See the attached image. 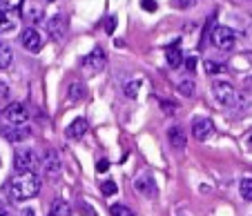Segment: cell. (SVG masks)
<instances>
[{"label":"cell","instance_id":"f1b7e54d","mask_svg":"<svg viewBox=\"0 0 252 216\" xmlns=\"http://www.w3.org/2000/svg\"><path fill=\"white\" fill-rule=\"evenodd\" d=\"M105 29H107V34H112V31L116 29V18L114 16H110V18L105 20Z\"/></svg>","mask_w":252,"mask_h":216},{"label":"cell","instance_id":"7c38bea8","mask_svg":"<svg viewBox=\"0 0 252 216\" xmlns=\"http://www.w3.org/2000/svg\"><path fill=\"white\" fill-rule=\"evenodd\" d=\"M23 45L25 49H29V52H38L40 47H43V36L38 34V29L33 27H27L23 31Z\"/></svg>","mask_w":252,"mask_h":216},{"label":"cell","instance_id":"3957f363","mask_svg":"<svg viewBox=\"0 0 252 216\" xmlns=\"http://www.w3.org/2000/svg\"><path fill=\"white\" fill-rule=\"evenodd\" d=\"M212 96L217 98L223 107H232V105L239 103V91L234 89L230 82H223V81H219V82H214L212 85Z\"/></svg>","mask_w":252,"mask_h":216},{"label":"cell","instance_id":"8992f818","mask_svg":"<svg viewBox=\"0 0 252 216\" xmlns=\"http://www.w3.org/2000/svg\"><path fill=\"white\" fill-rule=\"evenodd\" d=\"M33 165H36V154H33V149L29 147H23L16 152L14 156V167L18 174H25V172H32Z\"/></svg>","mask_w":252,"mask_h":216},{"label":"cell","instance_id":"d6986e66","mask_svg":"<svg viewBox=\"0 0 252 216\" xmlns=\"http://www.w3.org/2000/svg\"><path fill=\"white\" fill-rule=\"evenodd\" d=\"M239 192H241L243 201H252V178H243L239 185Z\"/></svg>","mask_w":252,"mask_h":216},{"label":"cell","instance_id":"52a82bcc","mask_svg":"<svg viewBox=\"0 0 252 216\" xmlns=\"http://www.w3.org/2000/svg\"><path fill=\"white\" fill-rule=\"evenodd\" d=\"M18 25V16L7 2H0V34H7Z\"/></svg>","mask_w":252,"mask_h":216},{"label":"cell","instance_id":"f546056e","mask_svg":"<svg viewBox=\"0 0 252 216\" xmlns=\"http://www.w3.org/2000/svg\"><path fill=\"white\" fill-rule=\"evenodd\" d=\"M141 7L148 11H157V2L154 0H141Z\"/></svg>","mask_w":252,"mask_h":216},{"label":"cell","instance_id":"d4e9b609","mask_svg":"<svg viewBox=\"0 0 252 216\" xmlns=\"http://www.w3.org/2000/svg\"><path fill=\"white\" fill-rule=\"evenodd\" d=\"M138 87H141V81H132V82H127V85H125V96L136 98Z\"/></svg>","mask_w":252,"mask_h":216},{"label":"cell","instance_id":"4fadbf2b","mask_svg":"<svg viewBox=\"0 0 252 216\" xmlns=\"http://www.w3.org/2000/svg\"><path fill=\"white\" fill-rule=\"evenodd\" d=\"M47 29H49V34H52V38L63 40L65 38V34H67V18L63 14L54 16V18L47 23Z\"/></svg>","mask_w":252,"mask_h":216},{"label":"cell","instance_id":"603a6c76","mask_svg":"<svg viewBox=\"0 0 252 216\" xmlns=\"http://www.w3.org/2000/svg\"><path fill=\"white\" fill-rule=\"evenodd\" d=\"M179 94H183V96H194V82L192 81H181L179 82Z\"/></svg>","mask_w":252,"mask_h":216},{"label":"cell","instance_id":"83f0119b","mask_svg":"<svg viewBox=\"0 0 252 216\" xmlns=\"http://www.w3.org/2000/svg\"><path fill=\"white\" fill-rule=\"evenodd\" d=\"M194 5H196V0H176V7H181V9H190Z\"/></svg>","mask_w":252,"mask_h":216},{"label":"cell","instance_id":"cb8c5ba5","mask_svg":"<svg viewBox=\"0 0 252 216\" xmlns=\"http://www.w3.org/2000/svg\"><path fill=\"white\" fill-rule=\"evenodd\" d=\"M116 189H119V188H116L114 181H103V183H100V192H103L105 196H114Z\"/></svg>","mask_w":252,"mask_h":216},{"label":"cell","instance_id":"ac0fdd59","mask_svg":"<svg viewBox=\"0 0 252 216\" xmlns=\"http://www.w3.org/2000/svg\"><path fill=\"white\" fill-rule=\"evenodd\" d=\"M165 58H167V65H170V67H179V65H181V52H179V47L167 49Z\"/></svg>","mask_w":252,"mask_h":216},{"label":"cell","instance_id":"e575fe53","mask_svg":"<svg viewBox=\"0 0 252 216\" xmlns=\"http://www.w3.org/2000/svg\"><path fill=\"white\" fill-rule=\"evenodd\" d=\"M250 143H252V134H250Z\"/></svg>","mask_w":252,"mask_h":216},{"label":"cell","instance_id":"ba28073f","mask_svg":"<svg viewBox=\"0 0 252 216\" xmlns=\"http://www.w3.org/2000/svg\"><path fill=\"white\" fill-rule=\"evenodd\" d=\"M20 16L29 23H40L43 20V7L36 0H23L20 2Z\"/></svg>","mask_w":252,"mask_h":216},{"label":"cell","instance_id":"7a4b0ae2","mask_svg":"<svg viewBox=\"0 0 252 216\" xmlns=\"http://www.w3.org/2000/svg\"><path fill=\"white\" fill-rule=\"evenodd\" d=\"M210 40H212L214 47H219V49H223V52H228V49L234 47L237 36H234V31L230 27H225V25H217V27L210 29Z\"/></svg>","mask_w":252,"mask_h":216},{"label":"cell","instance_id":"2e32d148","mask_svg":"<svg viewBox=\"0 0 252 216\" xmlns=\"http://www.w3.org/2000/svg\"><path fill=\"white\" fill-rule=\"evenodd\" d=\"M167 140H170V145L174 149H183L186 147V132H183L179 125L170 127V132H167Z\"/></svg>","mask_w":252,"mask_h":216},{"label":"cell","instance_id":"e0dca14e","mask_svg":"<svg viewBox=\"0 0 252 216\" xmlns=\"http://www.w3.org/2000/svg\"><path fill=\"white\" fill-rule=\"evenodd\" d=\"M14 60V52L7 43H0V69H7Z\"/></svg>","mask_w":252,"mask_h":216},{"label":"cell","instance_id":"7402d4cb","mask_svg":"<svg viewBox=\"0 0 252 216\" xmlns=\"http://www.w3.org/2000/svg\"><path fill=\"white\" fill-rule=\"evenodd\" d=\"M205 72L210 74V76H214V74H221V72H225V65L223 63H214V60H205Z\"/></svg>","mask_w":252,"mask_h":216},{"label":"cell","instance_id":"484cf974","mask_svg":"<svg viewBox=\"0 0 252 216\" xmlns=\"http://www.w3.org/2000/svg\"><path fill=\"white\" fill-rule=\"evenodd\" d=\"M110 214L112 216H134L132 210H129V207H125V205H112Z\"/></svg>","mask_w":252,"mask_h":216},{"label":"cell","instance_id":"1f68e13d","mask_svg":"<svg viewBox=\"0 0 252 216\" xmlns=\"http://www.w3.org/2000/svg\"><path fill=\"white\" fill-rule=\"evenodd\" d=\"M110 167V161H98V165H96V169H98V172H105V169Z\"/></svg>","mask_w":252,"mask_h":216},{"label":"cell","instance_id":"8fae6325","mask_svg":"<svg viewBox=\"0 0 252 216\" xmlns=\"http://www.w3.org/2000/svg\"><path fill=\"white\" fill-rule=\"evenodd\" d=\"M212 132H214V123L210 118H194V123H192V134H194L196 140H205Z\"/></svg>","mask_w":252,"mask_h":216},{"label":"cell","instance_id":"4dcf8cb0","mask_svg":"<svg viewBox=\"0 0 252 216\" xmlns=\"http://www.w3.org/2000/svg\"><path fill=\"white\" fill-rule=\"evenodd\" d=\"M186 69H188V72H196V58H188V60H186Z\"/></svg>","mask_w":252,"mask_h":216},{"label":"cell","instance_id":"5b68a950","mask_svg":"<svg viewBox=\"0 0 252 216\" xmlns=\"http://www.w3.org/2000/svg\"><path fill=\"white\" fill-rule=\"evenodd\" d=\"M2 120H5V125H27L29 114H27V109H25V105L14 103V105L5 107V111H2Z\"/></svg>","mask_w":252,"mask_h":216},{"label":"cell","instance_id":"5bb4252c","mask_svg":"<svg viewBox=\"0 0 252 216\" xmlns=\"http://www.w3.org/2000/svg\"><path fill=\"white\" fill-rule=\"evenodd\" d=\"M85 134H87V120H85V118H76V120H74V123H71V125L65 130V136H67L69 140H81Z\"/></svg>","mask_w":252,"mask_h":216},{"label":"cell","instance_id":"30bf717a","mask_svg":"<svg viewBox=\"0 0 252 216\" xmlns=\"http://www.w3.org/2000/svg\"><path fill=\"white\" fill-rule=\"evenodd\" d=\"M134 188H136V192L143 194V196H150V198L157 196V183H154V178L148 176V174L138 176L136 181H134Z\"/></svg>","mask_w":252,"mask_h":216},{"label":"cell","instance_id":"836d02e7","mask_svg":"<svg viewBox=\"0 0 252 216\" xmlns=\"http://www.w3.org/2000/svg\"><path fill=\"white\" fill-rule=\"evenodd\" d=\"M0 216H9V214H7V212H5V210H2V212H0Z\"/></svg>","mask_w":252,"mask_h":216},{"label":"cell","instance_id":"44dd1931","mask_svg":"<svg viewBox=\"0 0 252 216\" xmlns=\"http://www.w3.org/2000/svg\"><path fill=\"white\" fill-rule=\"evenodd\" d=\"M83 96H85V87H83L81 82L69 85V98H71V101H81Z\"/></svg>","mask_w":252,"mask_h":216},{"label":"cell","instance_id":"9c48e42d","mask_svg":"<svg viewBox=\"0 0 252 216\" xmlns=\"http://www.w3.org/2000/svg\"><path fill=\"white\" fill-rule=\"evenodd\" d=\"M0 134H2V138L11 140V143H18V140H25L32 132H29L27 125H5L2 130H0Z\"/></svg>","mask_w":252,"mask_h":216},{"label":"cell","instance_id":"d6a6232c","mask_svg":"<svg viewBox=\"0 0 252 216\" xmlns=\"http://www.w3.org/2000/svg\"><path fill=\"white\" fill-rule=\"evenodd\" d=\"M23 216H33V210H25V212H23Z\"/></svg>","mask_w":252,"mask_h":216},{"label":"cell","instance_id":"6da1fadb","mask_svg":"<svg viewBox=\"0 0 252 216\" xmlns=\"http://www.w3.org/2000/svg\"><path fill=\"white\" fill-rule=\"evenodd\" d=\"M40 192V178L33 172H25L11 181V198L14 201H29L38 196Z\"/></svg>","mask_w":252,"mask_h":216},{"label":"cell","instance_id":"9a60e30c","mask_svg":"<svg viewBox=\"0 0 252 216\" xmlns=\"http://www.w3.org/2000/svg\"><path fill=\"white\" fill-rule=\"evenodd\" d=\"M58 169H61V163H58V154L56 152H47V156L43 159V172H45V176L54 178L58 174Z\"/></svg>","mask_w":252,"mask_h":216},{"label":"cell","instance_id":"ffe728a7","mask_svg":"<svg viewBox=\"0 0 252 216\" xmlns=\"http://www.w3.org/2000/svg\"><path fill=\"white\" fill-rule=\"evenodd\" d=\"M69 205H67V203L65 201H56V203H54V205H52V214H49V216H69Z\"/></svg>","mask_w":252,"mask_h":216},{"label":"cell","instance_id":"277c9868","mask_svg":"<svg viewBox=\"0 0 252 216\" xmlns=\"http://www.w3.org/2000/svg\"><path fill=\"white\" fill-rule=\"evenodd\" d=\"M105 67H107V54L100 47L92 49V52L83 58V69H85L87 74H100Z\"/></svg>","mask_w":252,"mask_h":216},{"label":"cell","instance_id":"d590c367","mask_svg":"<svg viewBox=\"0 0 252 216\" xmlns=\"http://www.w3.org/2000/svg\"><path fill=\"white\" fill-rule=\"evenodd\" d=\"M47 2H54V0H47Z\"/></svg>","mask_w":252,"mask_h":216},{"label":"cell","instance_id":"4316f807","mask_svg":"<svg viewBox=\"0 0 252 216\" xmlns=\"http://www.w3.org/2000/svg\"><path fill=\"white\" fill-rule=\"evenodd\" d=\"M7 98H9V87H7V82L0 81V103H5Z\"/></svg>","mask_w":252,"mask_h":216}]
</instances>
